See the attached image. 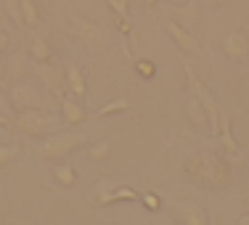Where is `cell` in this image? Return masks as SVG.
<instances>
[{
	"mask_svg": "<svg viewBox=\"0 0 249 225\" xmlns=\"http://www.w3.org/2000/svg\"><path fill=\"white\" fill-rule=\"evenodd\" d=\"M159 0H143V5H157Z\"/></svg>",
	"mask_w": 249,
	"mask_h": 225,
	"instance_id": "obj_33",
	"label": "cell"
},
{
	"mask_svg": "<svg viewBox=\"0 0 249 225\" xmlns=\"http://www.w3.org/2000/svg\"><path fill=\"white\" fill-rule=\"evenodd\" d=\"M74 35L82 45H85L90 53H98L104 51L106 45L111 43V35L106 27L101 24H93V21H74Z\"/></svg>",
	"mask_w": 249,
	"mask_h": 225,
	"instance_id": "obj_5",
	"label": "cell"
},
{
	"mask_svg": "<svg viewBox=\"0 0 249 225\" xmlns=\"http://www.w3.org/2000/svg\"><path fill=\"white\" fill-rule=\"evenodd\" d=\"M223 48L228 53L231 58H236V61H241V58L249 56V37L244 32H231L223 37Z\"/></svg>",
	"mask_w": 249,
	"mask_h": 225,
	"instance_id": "obj_9",
	"label": "cell"
},
{
	"mask_svg": "<svg viewBox=\"0 0 249 225\" xmlns=\"http://www.w3.org/2000/svg\"><path fill=\"white\" fill-rule=\"evenodd\" d=\"M173 16H178V19H183V21H188V27H191V24H196V19H199V8H196L194 3L175 5V8H173Z\"/></svg>",
	"mask_w": 249,
	"mask_h": 225,
	"instance_id": "obj_16",
	"label": "cell"
},
{
	"mask_svg": "<svg viewBox=\"0 0 249 225\" xmlns=\"http://www.w3.org/2000/svg\"><path fill=\"white\" fill-rule=\"evenodd\" d=\"M5 138H8V130H5V125H0V143H3Z\"/></svg>",
	"mask_w": 249,
	"mask_h": 225,
	"instance_id": "obj_30",
	"label": "cell"
},
{
	"mask_svg": "<svg viewBox=\"0 0 249 225\" xmlns=\"http://www.w3.org/2000/svg\"><path fill=\"white\" fill-rule=\"evenodd\" d=\"M67 87L74 93L77 98H85L88 96V82H85V77H82V72H80L77 64H72V67L67 69Z\"/></svg>",
	"mask_w": 249,
	"mask_h": 225,
	"instance_id": "obj_12",
	"label": "cell"
},
{
	"mask_svg": "<svg viewBox=\"0 0 249 225\" xmlns=\"http://www.w3.org/2000/svg\"><path fill=\"white\" fill-rule=\"evenodd\" d=\"M106 3L111 5V11H114L117 16H127L130 11H127V3H124V0H106Z\"/></svg>",
	"mask_w": 249,
	"mask_h": 225,
	"instance_id": "obj_25",
	"label": "cell"
},
{
	"mask_svg": "<svg viewBox=\"0 0 249 225\" xmlns=\"http://www.w3.org/2000/svg\"><path fill=\"white\" fill-rule=\"evenodd\" d=\"M88 156H90L93 162H101V159H106V156H109V143H106V140H101V143H96L90 151H88Z\"/></svg>",
	"mask_w": 249,
	"mask_h": 225,
	"instance_id": "obj_23",
	"label": "cell"
},
{
	"mask_svg": "<svg viewBox=\"0 0 249 225\" xmlns=\"http://www.w3.org/2000/svg\"><path fill=\"white\" fill-rule=\"evenodd\" d=\"M167 32L173 35V40L178 45H180L183 51H188V53H194V56H199L201 58V48H199V43H196V37H194L191 32H186L178 21H167Z\"/></svg>",
	"mask_w": 249,
	"mask_h": 225,
	"instance_id": "obj_10",
	"label": "cell"
},
{
	"mask_svg": "<svg viewBox=\"0 0 249 225\" xmlns=\"http://www.w3.org/2000/svg\"><path fill=\"white\" fill-rule=\"evenodd\" d=\"M53 175H56V180L61 183V186H72L74 183V170L69 167V164H58Z\"/></svg>",
	"mask_w": 249,
	"mask_h": 225,
	"instance_id": "obj_20",
	"label": "cell"
},
{
	"mask_svg": "<svg viewBox=\"0 0 249 225\" xmlns=\"http://www.w3.org/2000/svg\"><path fill=\"white\" fill-rule=\"evenodd\" d=\"M188 120H191L196 127H204L207 125V109L201 106V101L196 96L188 101Z\"/></svg>",
	"mask_w": 249,
	"mask_h": 225,
	"instance_id": "obj_14",
	"label": "cell"
},
{
	"mask_svg": "<svg viewBox=\"0 0 249 225\" xmlns=\"http://www.w3.org/2000/svg\"><path fill=\"white\" fill-rule=\"evenodd\" d=\"M8 98H11V106L19 109V111H24V109H48L45 98L40 96L32 85H27V82H16V85H11Z\"/></svg>",
	"mask_w": 249,
	"mask_h": 225,
	"instance_id": "obj_6",
	"label": "cell"
},
{
	"mask_svg": "<svg viewBox=\"0 0 249 225\" xmlns=\"http://www.w3.org/2000/svg\"><path fill=\"white\" fill-rule=\"evenodd\" d=\"M217 140H220V146L228 151V159L233 164H239L241 159H244L241 156V149L233 140V133H231V111H223V109H220V135H217Z\"/></svg>",
	"mask_w": 249,
	"mask_h": 225,
	"instance_id": "obj_7",
	"label": "cell"
},
{
	"mask_svg": "<svg viewBox=\"0 0 249 225\" xmlns=\"http://www.w3.org/2000/svg\"><path fill=\"white\" fill-rule=\"evenodd\" d=\"M11 109H14V106H11V98L5 96L3 90H0V114H5V117H11Z\"/></svg>",
	"mask_w": 249,
	"mask_h": 225,
	"instance_id": "obj_27",
	"label": "cell"
},
{
	"mask_svg": "<svg viewBox=\"0 0 249 225\" xmlns=\"http://www.w3.org/2000/svg\"><path fill=\"white\" fill-rule=\"evenodd\" d=\"M61 111H64V122H67V125H80V122L85 120L82 106L74 104L69 96H61Z\"/></svg>",
	"mask_w": 249,
	"mask_h": 225,
	"instance_id": "obj_13",
	"label": "cell"
},
{
	"mask_svg": "<svg viewBox=\"0 0 249 225\" xmlns=\"http://www.w3.org/2000/svg\"><path fill=\"white\" fill-rule=\"evenodd\" d=\"M183 67H186V74H188V82H191V87H194V96H196L201 101V106L207 109V120H210V130H212V135H220V106L215 104V98H212V93L204 87V82L199 80L196 74L191 72V67H188V61H183Z\"/></svg>",
	"mask_w": 249,
	"mask_h": 225,
	"instance_id": "obj_4",
	"label": "cell"
},
{
	"mask_svg": "<svg viewBox=\"0 0 249 225\" xmlns=\"http://www.w3.org/2000/svg\"><path fill=\"white\" fill-rule=\"evenodd\" d=\"M8 43H11V37H8V32H5V27L0 24V51L8 48Z\"/></svg>",
	"mask_w": 249,
	"mask_h": 225,
	"instance_id": "obj_28",
	"label": "cell"
},
{
	"mask_svg": "<svg viewBox=\"0 0 249 225\" xmlns=\"http://www.w3.org/2000/svg\"><path fill=\"white\" fill-rule=\"evenodd\" d=\"M82 143H85V135L61 133V135H51V138L40 140V143L35 146V151H37L43 159H64Z\"/></svg>",
	"mask_w": 249,
	"mask_h": 225,
	"instance_id": "obj_3",
	"label": "cell"
},
{
	"mask_svg": "<svg viewBox=\"0 0 249 225\" xmlns=\"http://www.w3.org/2000/svg\"><path fill=\"white\" fill-rule=\"evenodd\" d=\"M0 125H5V127H8V125H11V117H5V114H0Z\"/></svg>",
	"mask_w": 249,
	"mask_h": 225,
	"instance_id": "obj_31",
	"label": "cell"
},
{
	"mask_svg": "<svg viewBox=\"0 0 249 225\" xmlns=\"http://www.w3.org/2000/svg\"><path fill=\"white\" fill-rule=\"evenodd\" d=\"M146 201H149L151 209H157V207H159V201H157V196H154V193H149V196H146Z\"/></svg>",
	"mask_w": 249,
	"mask_h": 225,
	"instance_id": "obj_29",
	"label": "cell"
},
{
	"mask_svg": "<svg viewBox=\"0 0 249 225\" xmlns=\"http://www.w3.org/2000/svg\"><path fill=\"white\" fill-rule=\"evenodd\" d=\"M180 217H183V223H188V225H207V223H210L199 209H194V207H183Z\"/></svg>",
	"mask_w": 249,
	"mask_h": 225,
	"instance_id": "obj_18",
	"label": "cell"
},
{
	"mask_svg": "<svg viewBox=\"0 0 249 225\" xmlns=\"http://www.w3.org/2000/svg\"><path fill=\"white\" fill-rule=\"evenodd\" d=\"M183 167H186L188 175L199 177L210 186H225L228 183V170H225L223 159H217L215 154H194Z\"/></svg>",
	"mask_w": 249,
	"mask_h": 225,
	"instance_id": "obj_1",
	"label": "cell"
},
{
	"mask_svg": "<svg viewBox=\"0 0 249 225\" xmlns=\"http://www.w3.org/2000/svg\"><path fill=\"white\" fill-rule=\"evenodd\" d=\"M138 199H141L138 191H133V188H127V186H120V188H114V191H101L98 204L109 207V204H117V201H138Z\"/></svg>",
	"mask_w": 249,
	"mask_h": 225,
	"instance_id": "obj_11",
	"label": "cell"
},
{
	"mask_svg": "<svg viewBox=\"0 0 249 225\" xmlns=\"http://www.w3.org/2000/svg\"><path fill=\"white\" fill-rule=\"evenodd\" d=\"M19 5H21V14H24V24L27 27L37 24V5L32 0H19Z\"/></svg>",
	"mask_w": 249,
	"mask_h": 225,
	"instance_id": "obj_19",
	"label": "cell"
},
{
	"mask_svg": "<svg viewBox=\"0 0 249 225\" xmlns=\"http://www.w3.org/2000/svg\"><path fill=\"white\" fill-rule=\"evenodd\" d=\"M133 64H135V69H138V74L154 77V64L151 61H133Z\"/></svg>",
	"mask_w": 249,
	"mask_h": 225,
	"instance_id": "obj_26",
	"label": "cell"
},
{
	"mask_svg": "<svg viewBox=\"0 0 249 225\" xmlns=\"http://www.w3.org/2000/svg\"><path fill=\"white\" fill-rule=\"evenodd\" d=\"M37 77L45 87L53 93V96L61 98L64 96V80H61V69L48 67V61H37Z\"/></svg>",
	"mask_w": 249,
	"mask_h": 225,
	"instance_id": "obj_8",
	"label": "cell"
},
{
	"mask_svg": "<svg viewBox=\"0 0 249 225\" xmlns=\"http://www.w3.org/2000/svg\"><path fill=\"white\" fill-rule=\"evenodd\" d=\"M0 80H3V64H0Z\"/></svg>",
	"mask_w": 249,
	"mask_h": 225,
	"instance_id": "obj_34",
	"label": "cell"
},
{
	"mask_svg": "<svg viewBox=\"0 0 249 225\" xmlns=\"http://www.w3.org/2000/svg\"><path fill=\"white\" fill-rule=\"evenodd\" d=\"M114 27L120 29L122 35H133V32H135V29H133V24H130V19H127V16H117V14H114Z\"/></svg>",
	"mask_w": 249,
	"mask_h": 225,
	"instance_id": "obj_24",
	"label": "cell"
},
{
	"mask_svg": "<svg viewBox=\"0 0 249 225\" xmlns=\"http://www.w3.org/2000/svg\"><path fill=\"white\" fill-rule=\"evenodd\" d=\"M210 5H220V3H225V0H207Z\"/></svg>",
	"mask_w": 249,
	"mask_h": 225,
	"instance_id": "obj_32",
	"label": "cell"
},
{
	"mask_svg": "<svg viewBox=\"0 0 249 225\" xmlns=\"http://www.w3.org/2000/svg\"><path fill=\"white\" fill-rule=\"evenodd\" d=\"M14 125L19 133H24L29 135V138H35V135H45V133H51L53 127L58 125V120L51 114L48 109H24L19 117L14 120Z\"/></svg>",
	"mask_w": 249,
	"mask_h": 225,
	"instance_id": "obj_2",
	"label": "cell"
},
{
	"mask_svg": "<svg viewBox=\"0 0 249 225\" xmlns=\"http://www.w3.org/2000/svg\"><path fill=\"white\" fill-rule=\"evenodd\" d=\"M120 111H130L127 98H114V101H109V104H104L96 111V117H111V114H120Z\"/></svg>",
	"mask_w": 249,
	"mask_h": 225,
	"instance_id": "obj_15",
	"label": "cell"
},
{
	"mask_svg": "<svg viewBox=\"0 0 249 225\" xmlns=\"http://www.w3.org/2000/svg\"><path fill=\"white\" fill-rule=\"evenodd\" d=\"M5 11H8V16H11V19H14L19 27H27V24H24V14H21L19 0H5Z\"/></svg>",
	"mask_w": 249,
	"mask_h": 225,
	"instance_id": "obj_21",
	"label": "cell"
},
{
	"mask_svg": "<svg viewBox=\"0 0 249 225\" xmlns=\"http://www.w3.org/2000/svg\"><path fill=\"white\" fill-rule=\"evenodd\" d=\"M51 56H53V51L48 48V43L43 37H35L32 40V58L35 61H48Z\"/></svg>",
	"mask_w": 249,
	"mask_h": 225,
	"instance_id": "obj_17",
	"label": "cell"
},
{
	"mask_svg": "<svg viewBox=\"0 0 249 225\" xmlns=\"http://www.w3.org/2000/svg\"><path fill=\"white\" fill-rule=\"evenodd\" d=\"M19 146H3L0 143V164H8V162H14L16 156H19Z\"/></svg>",
	"mask_w": 249,
	"mask_h": 225,
	"instance_id": "obj_22",
	"label": "cell"
}]
</instances>
